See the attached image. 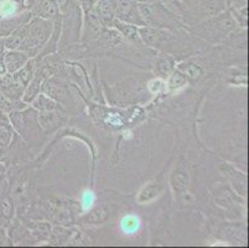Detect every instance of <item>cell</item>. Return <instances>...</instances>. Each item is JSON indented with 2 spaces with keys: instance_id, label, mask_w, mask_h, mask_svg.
Wrapping results in <instances>:
<instances>
[{
  "instance_id": "8",
  "label": "cell",
  "mask_w": 249,
  "mask_h": 248,
  "mask_svg": "<svg viewBox=\"0 0 249 248\" xmlns=\"http://www.w3.org/2000/svg\"><path fill=\"white\" fill-rule=\"evenodd\" d=\"M13 134H14V131H13L9 117L5 112L0 111V145L5 148L10 147Z\"/></svg>"
},
{
  "instance_id": "12",
  "label": "cell",
  "mask_w": 249,
  "mask_h": 248,
  "mask_svg": "<svg viewBox=\"0 0 249 248\" xmlns=\"http://www.w3.org/2000/svg\"><path fill=\"white\" fill-rule=\"evenodd\" d=\"M41 91V76H34L33 79L29 82V85L24 88L22 92V102L24 103H31L35 99L36 95Z\"/></svg>"
},
{
  "instance_id": "15",
  "label": "cell",
  "mask_w": 249,
  "mask_h": 248,
  "mask_svg": "<svg viewBox=\"0 0 249 248\" xmlns=\"http://www.w3.org/2000/svg\"><path fill=\"white\" fill-rule=\"evenodd\" d=\"M113 26L117 29L118 33L121 34V35H123L124 38H128V40H138V38H139L137 25L128 24V22H124L122 21V20L114 19Z\"/></svg>"
},
{
  "instance_id": "16",
  "label": "cell",
  "mask_w": 249,
  "mask_h": 248,
  "mask_svg": "<svg viewBox=\"0 0 249 248\" xmlns=\"http://www.w3.org/2000/svg\"><path fill=\"white\" fill-rule=\"evenodd\" d=\"M25 35H26V25L20 27L19 30L15 31L14 34H11L9 38H4V44H5V49L8 50H20L22 46V42L25 40Z\"/></svg>"
},
{
  "instance_id": "6",
  "label": "cell",
  "mask_w": 249,
  "mask_h": 248,
  "mask_svg": "<svg viewBox=\"0 0 249 248\" xmlns=\"http://www.w3.org/2000/svg\"><path fill=\"white\" fill-rule=\"evenodd\" d=\"M138 34H139V38L149 46H158L164 38V33L161 30L156 29V27L148 26V25L138 26Z\"/></svg>"
},
{
  "instance_id": "24",
  "label": "cell",
  "mask_w": 249,
  "mask_h": 248,
  "mask_svg": "<svg viewBox=\"0 0 249 248\" xmlns=\"http://www.w3.org/2000/svg\"><path fill=\"white\" fill-rule=\"evenodd\" d=\"M149 87H150L151 92H154V93L159 92V91L161 90V87H162V81H161V79H154V81L150 82Z\"/></svg>"
},
{
  "instance_id": "3",
  "label": "cell",
  "mask_w": 249,
  "mask_h": 248,
  "mask_svg": "<svg viewBox=\"0 0 249 248\" xmlns=\"http://www.w3.org/2000/svg\"><path fill=\"white\" fill-rule=\"evenodd\" d=\"M115 19L124 22L142 26L145 25L139 13L138 3L135 0H118L115 9Z\"/></svg>"
},
{
  "instance_id": "10",
  "label": "cell",
  "mask_w": 249,
  "mask_h": 248,
  "mask_svg": "<svg viewBox=\"0 0 249 248\" xmlns=\"http://www.w3.org/2000/svg\"><path fill=\"white\" fill-rule=\"evenodd\" d=\"M37 123L46 131L55 129L61 123V115L58 111H46L37 114Z\"/></svg>"
},
{
  "instance_id": "23",
  "label": "cell",
  "mask_w": 249,
  "mask_h": 248,
  "mask_svg": "<svg viewBox=\"0 0 249 248\" xmlns=\"http://www.w3.org/2000/svg\"><path fill=\"white\" fill-rule=\"evenodd\" d=\"M122 226H123L124 231L125 232H133L139 227V220H137L133 216H126L122 221Z\"/></svg>"
},
{
  "instance_id": "27",
  "label": "cell",
  "mask_w": 249,
  "mask_h": 248,
  "mask_svg": "<svg viewBox=\"0 0 249 248\" xmlns=\"http://www.w3.org/2000/svg\"><path fill=\"white\" fill-rule=\"evenodd\" d=\"M226 3H227V5H231V0H226Z\"/></svg>"
},
{
  "instance_id": "19",
  "label": "cell",
  "mask_w": 249,
  "mask_h": 248,
  "mask_svg": "<svg viewBox=\"0 0 249 248\" xmlns=\"http://www.w3.org/2000/svg\"><path fill=\"white\" fill-rule=\"evenodd\" d=\"M178 70H180L187 78L192 79V81H197V79H200L203 75L202 67L192 62L182 63V65H180V68H178Z\"/></svg>"
},
{
  "instance_id": "20",
  "label": "cell",
  "mask_w": 249,
  "mask_h": 248,
  "mask_svg": "<svg viewBox=\"0 0 249 248\" xmlns=\"http://www.w3.org/2000/svg\"><path fill=\"white\" fill-rule=\"evenodd\" d=\"M107 218H108L107 209L103 208V206H98V208L93 209V210L90 211V212L86 216L85 221L90 225H98V224H103Z\"/></svg>"
},
{
  "instance_id": "26",
  "label": "cell",
  "mask_w": 249,
  "mask_h": 248,
  "mask_svg": "<svg viewBox=\"0 0 249 248\" xmlns=\"http://www.w3.org/2000/svg\"><path fill=\"white\" fill-rule=\"evenodd\" d=\"M8 150L9 148L0 145V163H4L6 160V158H8Z\"/></svg>"
},
{
  "instance_id": "7",
  "label": "cell",
  "mask_w": 249,
  "mask_h": 248,
  "mask_svg": "<svg viewBox=\"0 0 249 248\" xmlns=\"http://www.w3.org/2000/svg\"><path fill=\"white\" fill-rule=\"evenodd\" d=\"M41 91L56 102H63L66 99L67 92L65 87L53 79H46L41 86Z\"/></svg>"
},
{
  "instance_id": "25",
  "label": "cell",
  "mask_w": 249,
  "mask_h": 248,
  "mask_svg": "<svg viewBox=\"0 0 249 248\" xmlns=\"http://www.w3.org/2000/svg\"><path fill=\"white\" fill-rule=\"evenodd\" d=\"M9 241V236L3 227H0V246H4Z\"/></svg>"
},
{
  "instance_id": "14",
  "label": "cell",
  "mask_w": 249,
  "mask_h": 248,
  "mask_svg": "<svg viewBox=\"0 0 249 248\" xmlns=\"http://www.w3.org/2000/svg\"><path fill=\"white\" fill-rule=\"evenodd\" d=\"M31 103L34 104V108L38 109L40 112H46V111H58V109H60L57 102L53 101L52 98H50L49 95H46L45 93H42V95L38 93Z\"/></svg>"
},
{
  "instance_id": "11",
  "label": "cell",
  "mask_w": 249,
  "mask_h": 248,
  "mask_svg": "<svg viewBox=\"0 0 249 248\" xmlns=\"http://www.w3.org/2000/svg\"><path fill=\"white\" fill-rule=\"evenodd\" d=\"M11 76L15 83L22 86L24 88L26 87L34 77V61H28L20 70L11 74Z\"/></svg>"
},
{
  "instance_id": "22",
  "label": "cell",
  "mask_w": 249,
  "mask_h": 248,
  "mask_svg": "<svg viewBox=\"0 0 249 248\" xmlns=\"http://www.w3.org/2000/svg\"><path fill=\"white\" fill-rule=\"evenodd\" d=\"M174 66H175V62L171 57H162L156 63V70L159 72L161 76L167 77L171 72L174 71Z\"/></svg>"
},
{
  "instance_id": "21",
  "label": "cell",
  "mask_w": 249,
  "mask_h": 248,
  "mask_svg": "<svg viewBox=\"0 0 249 248\" xmlns=\"http://www.w3.org/2000/svg\"><path fill=\"white\" fill-rule=\"evenodd\" d=\"M187 83V77L180 71V70H174L171 74L169 75V88L170 90H180L181 87Z\"/></svg>"
},
{
  "instance_id": "13",
  "label": "cell",
  "mask_w": 249,
  "mask_h": 248,
  "mask_svg": "<svg viewBox=\"0 0 249 248\" xmlns=\"http://www.w3.org/2000/svg\"><path fill=\"white\" fill-rule=\"evenodd\" d=\"M170 184L176 192H182L189 185V175L182 169L174 170L170 176Z\"/></svg>"
},
{
  "instance_id": "2",
  "label": "cell",
  "mask_w": 249,
  "mask_h": 248,
  "mask_svg": "<svg viewBox=\"0 0 249 248\" xmlns=\"http://www.w3.org/2000/svg\"><path fill=\"white\" fill-rule=\"evenodd\" d=\"M139 13L145 25H161L164 22H171L175 17L161 4L140 3L138 4Z\"/></svg>"
},
{
  "instance_id": "9",
  "label": "cell",
  "mask_w": 249,
  "mask_h": 248,
  "mask_svg": "<svg viewBox=\"0 0 249 248\" xmlns=\"http://www.w3.org/2000/svg\"><path fill=\"white\" fill-rule=\"evenodd\" d=\"M164 190L161 184H158V183H150L148 184L146 186L142 189V191L139 192L138 195V202L139 204H146V202H150L153 200H155L156 197L160 196Z\"/></svg>"
},
{
  "instance_id": "5",
  "label": "cell",
  "mask_w": 249,
  "mask_h": 248,
  "mask_svg": "<svg viewBox=\"0 0 249 248\" xmlns=\"http://www.w3.org/2000/svg\"><path fill=\"white\" fill-rule=\"evenodd\" d=\"M3 61L8 74H14L28 62L29 56L26 52H22L20 50H9L4 55Z\"/></svg>"
},
{
  "instance_id": "1",
  "label": "cell",
  "mask_w": 249,
  "mask_h": 248,
  "mask_svg": "<svg viewBox=\"0 0 249 248\" xmlns=\"http://www.w3.org/2000/svg\"><path fill=\"white\" fill-rule=\"evenodd\" d=\"M52 33L51 20L45 18H36L26 25V35L20 50H34L42 46Z\"/></svg>"
},
{
  "instance_id": "4",
  "label": "cell",
  "mask_w": 249,
  "mask_h": 248,
  "mask_svg": "<svg viewBox=\"0 0 249 248\" xmlns=\"http://www.w3.org/2000/svg\"><path fill=\"white\" fill-rule=\"evenodd\" d=\"M118 0H98L96 4V14L103 25L113 26L115 19V9Z\"/></svg>"
},
{
  "instance_id": "17",
  "label": "cell",
  "mask_w": 249,
  "mask_h": 248,
  "mask_svg": "<svg viewBox=\"0 0 249 248\" xmlns=\"http://www.w3.org/2000/svg\"><path fill=\"white\" fill-rule=\"evenodd\" d=\"M40 17L49 20L58 17V5L55 0H41L40 1Z\"/></svg>"
},
{
  "instance_id": "18",
  "label": "cell",
  "mask_w": 249,
  "mask_h": 248,
  "mask_svg": "<svg viewBox=\"0 0 249 248\" xmlns=\"http://www.w3.org/2000/svg\"><path fill=\"white\" fill-rule=\"evenodd\" d=\"M15 212L14 202L10 197H4L0 200V222H10Z\"/></svg>"
}]
</instances>
